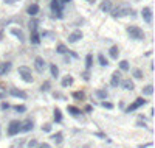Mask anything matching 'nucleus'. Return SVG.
I'll use <instances>...</instances> for the list:
<instances>
[{
	"instance_id": "nucleus-45",
	"label": "nucleus",
	"mask_w": 155,
	"mask_h": 148,
	"mask_svg": "<svg viewBox=\"0 0 155 148\" xmlns=\"http://www.w3.org/2000/svg\"><path fill=\"white\" fill-rule=\"evenodd\" d=\"M59 2H60V3H62V5H64V3H70V2H71V0H59Z\"/></svg>"
},
{
	"instance_id": "nucleus-31",
	"label": "nucleus",
	"mask_w": 155,
	"mask_h": 148,
	"mask_svg": "<svg viewBox=\"0 0 155 148\" xmlns=\"http://www.w3.org/2000/svg\"><path fill=\"white\" fill-rule=\"evenodd\" d=\"M133 78H137V80H141V78H143L144 75H143V72H141L140 69H133Z\"/></svg>"
},
{
	"instance_id": "nucleus-23",
	"label": "nucleus",
	"mask_w": 155,
	"mask_h": 148,
	"mask_svg": "<svg viewBox=\"0 0 155 148\" xmlns=\"http://www.w3.org/2000/svg\"><path fill=\"white\" fill-rule=\"evenodd\" d=\"M71 97H73V98H76V100H79V102H82V100L85 98V94H84L82 91H76V92H73V94H71Z\"/></svg>"
},
{
	"instance_id": "nucleus-4",
	"label": "nucleus",
	"mask_w": 155,
	"mask_h": 148,
	"mask_svg": "<svg viewBox=\"0 0 155 148\" xmlns=\"http://www.w3.org/2000/svg\"><path fill=\"white\" fill-rule=\"evenodd\" d=\"M20 125H22V122H19V120H11L9 125H8V136H16V134H19Z\"/></svg>"
},
{
	"instance_id": "nucleus-36",
	"label": "nucleus",
	"mask_w": 155,
	"mask_h": 148,
	"mask_svg": "<svg viewBox=\"0 0 155 148\" xmlns=\"http://www.w3.org/2000/svg\"><path fill=\"white\" fill-rule=\"evenodd\" d=\"M101 105H103V108H106V109H113V105H112L110 102H106V100H104Z\"/></svg>"
},
{
	"instance_id": "nucleus-22",
	"label": "nucleus",
	"mask_w": 155,
	"mask_h": 148,
	"mask_svg": "<svg viewBox=\"0 0 155 148\" xmlns=\"http://www.w3.org/2000/svg\"><path fill=\"white\" fill-rule=\"evenodd\" d=\"M141 92H143V95L151 97L152 94H154V86H152V84H147V86H144V87H143V91H141Z\"/></svg>"
},
{
	"instance_id": "nucleus-38",
	"label": "nucleus",
	"mask_w": 155,
	"mask_h": 148,
	"mask_svg": "<svg viewBox=\"0 0 155 148\" xmlns=\"http://www.w3.org/2000/svg\"><path fill=\"white\" fill-rule=\"evenodd\" d=\"M36 147H37V140L36 139H31L28 142V148H36Z\"/></svg>"
},
{
	"instance_id": "nucleus-1",
	"label": "nucleus",
	"mask_w": 155,
	"mask_h": 148,
	"mask_svg": "<svg viewBox=\"0 0 155 148\" xmlns=\"http://www.w3.org/2000/svg\"><path fill=\"white\" fill-rule=\"evenodd\" d=\"M126 30H127V35H129V38L135 39V41H143V39L146 38L144 31L141 30L140 27H137V25H129Z\"/></svg>"
},
{
	"instance_id": "nucleus-15",
	"label": "nucleus",
	"mask_w": 155,
	"mask_h": 148,
	"mask_svg": "<svg viewBox=\"0 0 155 148\" xmlns=\"http://www.w3.org/2000/svg\"><path fill=\"white\" fill-rule=\"evenodd\" d=\"M39 11H40V8H39V5H37V3H31V5L28 6V14H30L31 17L37 16V14H39Z\"/></svg>"
},
{
	"instance_id": "nucleus-39",
	"label": "nucleus",
	"mask_w": 155,
	"mask_h": 148,
	"mask_svg": "<svg viewBox=\"0 0 155 148\" xmlns=\"http://www.w3.org/2000/svg\"><path fill=\"white\" fill-rule=\"evenodd\" d=\"M53 97H55V98H60V100H65V95H62L60 92H53Z\"/></svg>"
},
{
	"instance_id": "nucleus-17",
	"label": "nucleus",
	"mask_w": 155,
	"mask_h": 148,
	"mask_svg": "<svg viewBox=\"0 0 155 148\" xmlns=\"http://www.w3.org/2000/svg\"><path fill=\"white\" fill-rule=\"evenodd\" d=\"M11 35H14L20 42H23V41H25V35H23V31H22V30H19V28H11Z\"/></svg>"
},
{
	"instance_id": "nucleus-12",
	"label": "nucleus",
	"mask_w": 155,
	"mask_h": 148,
	"mask_svg": "<svg viewBox=\"0 0 155 148\" xmlns=\"http://www.w3.org/2000/svg\"><path fill=\"white\" fill-rule=\"evenodd\" d=\"M33 128H34V123H33V120H31V119H28V120H25V122L20 125V131L28 133V131L33 130Z\"/></svg>"
},
{
	"instance_id": "nucleus-10",
	"label": "nucleus",
	"mask_w": 155,
	"mask_h": 148,
	"mask_svg": "<svg viewBox=\"0 0 155 148\" xmlns=\"http://www.w3.org/2000/svg\"><path fill=\"white\" fill-rule=\"evenodd\" d=\"M45 66H47V63L44 61V58H40V56L34 58V67H36L37 72H44L45 70Z\"/></svg>"
},
{
	"instance_id": "nucleus-24",
	"label": "nucleus",
	"mask_w": 155,
	"mask_h": 148,
	"mask_svg": "<svg viewBox=\"0 0 155 148\" xmlns=\"http://www.w3.org/2000/svg\"><path fill=\"white\" fill-rule=\"evenodd\" d=\"M50 72H51V77L53 78H57L59 77V67L56 64H51L50 66Z\"/></svg>"
},
{
	"instance_id": "nucleus-29",
	"label": "nucleus",
	"mask_w": 155,
	"mask_h": 148,
	"mask_svg": "<svg viewBox=\"0 0 155 148\" xmlns=\"http://www.w3.org/2000/svg\"><path fill=\"white\" fill-rule=\"evenodd\" d=\"M40 39H39V33L37 31H33L31 33V44H39Z\"/></svg>"
},
{
	"instance_id": "nucleus-44",
	"label": "nucleus",
	"mask_w": 155,
	"mask_h": 148,
	"mask_svg": "<svg viewBox=\"0 0 155 148\" xmlns=\"http://www.w3.org/2000/svg\"><path fill=\"white\" fill-rule=\"evenodd\" d=\"M92 111H93V108H92L90 105H89V106H85V112H92Z\"/></svg>"
},
{
	"instance_id": "nucleus-11",
	"label": "nucleus",
	"mask_w": 155,
	"mask_h": 148,
	"mask_svg": "<svg viewBox=\"0 0 155 148\" xmlns=\"http://www.w3.org/2000/svg\"><path fill=\"white\" fill-rule=\"evenodd\" d=\"M119 83H121V73L116 70V72H113V73H112L110 84H112V87H118V86H119Z\"/></svg>"
},
{
	"instance_id": "nucleus-21",
	"label": "nucleus",
	"mask_w": 155,
	"mask_h": 148,
	"mask_svg": "<svg viewBox=\"0 0 155 148\" xmlns=\"http://www.w3.org/2000/svg\"><path fill=\"white\" fill-rule=\"evenodd\" d=\"M109 55H110V58H113V59H118V56H119V49L116 45H113L112 49L109 50Z\"/></svg>"
},
{
	"instance_id": "nucleus-7",
	"label": "nucleus",
	"mask_w": 155,
	"mask_h": 148,
	"mask_svg": "<svg viewBox=\"0 0 155 148\" xmlns=\"http://www.w3.org/2000/svg\"><path fill=\"white\" fill-rule=\"evenodd\" d=\"M141 17H143V21L146 24H152V10L149 6H144V8L141 10Z\"/></svg>"
},
{
	"instance_id": "nucleus-8",
	"label": "nucleus",
	"mask_w": 155,
	"mask_h": 148,
	"mask_svg": "<svg viewBox=\"0 0 155 148\" xmlns=\"http://www.w3.org/2000/svg\"><path fill=\"white\" fill-rule=\"evenodd\" d=\"M81 39H82V31H81V30H75L73 33L68 35V42L70 44H75V42L81 41Z\"/></svg>"
},
{
	"instance_id": "nucleus-19",
	"label": "nucleus",
	"mask_w": 155,
	"mask_h": 148,
	"mask_svg": "<svg viewBox=\"0 0 155 148\" xmlns=\"http://www.w3.org/2000/svg\"><path fill=\"white\" fill-rule=\"evenodd\" d=\"M67 111H68V114L70 116H73V117H79L81 116V109L79 108H76V106H67Z\"/></svg>"
},
{
	"instance_id": "nucleus-16",
	"label": "nucleus",
	"mask_w": 155,
	"mask_h": 148,
	"mask_svg": "<svg viewBox=\"0 0 155 148\" xmlns=\"http://www.w3.org/2000/svg\"><path fill=\"white\" fill-rule=\"evenodd\" d=\"M99 8H101V11H103V13H110L113 6H112V2H110V0H104V2L101 3Z\"/></svg>"
},
{
	"instance_id": "nucleus-3",
	"label": "nucleus",
	"mask_w": 155,
	"mask_h": 148,
	"mask_svg": "<svg viewBox=\"0 0 155 148\" xmlns=\"http://www.w3.org/2000/svg\"><path fill=\"white\" fill-rule=\"evenodd\" d=\"M17 72H19V75H20V78L23 80L25 83H33V73H31V70H30V67H26V66H20L19 69H17Z\"/></svg>"
},
{
	"instance_id": "nucleus-26",
	"label": "nucleus",
	"mask_w": 155,
	"mask_h": 148,
	"mask_svg": "<svg viewBox=\"0 0 155 148\" xmlns=\"http://www.w3.org/2000/svg\"><path fill=\"white\" fill-rule=\"evenodd\" d=\"M55 122H56V123H60V122H62V112H60L59 108H56V109H55Z\"/></svg>"
},
{
	"instance_id": "nucleus-20",
	"label": "nucleus",
	"mask_w": 155,
	"mask_h": 148,
	"mask_svg": "<svg viewBox=\"0 0 155 148\" xmlns=\"http://www.w3.org/2000/svg\"><path fill=\"white\" fill-rule=\"evenodd\" d=\"M60 84H62V87H70V86L73 84V77H71V75H67L65 78H62Z\"/></svg>"
},
{
	"instance_id": "nucleus-42",
	"label": "nucleus",
	"mask_w": 155,
	"mask_h": 148,
	"mask_svg": "<svg viewBox=\"0 0 155 148\" xmlns=\"http://www.w3.org/2000/svg\"><path fill=\"white\" fill-rule=\"evenodd\" d=\"M36 148H51L48 144H37V147Z\"/></svg>"
},
{
	"instance_id": "nucleus-30",
	"label": "nucleus",
	"mask_w": 155,
	"mask_h": 148,
	"mask_svg": "<svg viewBox=\"0 0 155 148\" xmlns=\"http://www.w3.org/2000/svg\"><path fill=\"white\" fill-rule=\"evenodd\" d=\"M92 64H93V56L92 55H87V58H85V69L87 70L92 69Z\"/></svg>"
},
{
	"instance_id": "nucleus-33",
	"label": "nucleus",
	"mask_w": 155,
	"mask_h": 148,
	"mask_svg": "<svg viewBox=\"0 0 155 148\" xmlns=\"http://www.w3.org/2000/svg\"><path fill=\"white\" fill-rule=\"evenodd\" d=\"M98 61H99V64H101V66H104V67H106L107 64H109V63H107V59L104 58L103 53H99V55H98Z\"/></svg>"
},
{
	"instance_id": "nucleus-27",
	"label": "nucleus",
	"mask_w": 155,
	"mask_h": 148,
	"mask_svg": "<svg viewBox=\"0 0 155 148\" xmlns=\"http://www.w3.org/2000/svg\"><path fill=\"white\" fill-rule=\"evenodd\" d=\"M95 94H96V97H98L99 100H106V98H107V91H104V89H98Z\"/></svg>"
},
{
	"instance_id": "nucleus-32",
	"label": "nucleus",
	"mask_w": 155,
	"mask_h": 148,
	"mask_svg": "<svg viewBox=\"0 0 155 148\" xmlns=\"http://www.w3.org/2000/svg\"><path fill=\"white\" fill-rule=\"evenodd\" d=\"M14 109L19 114H23V112H26V106L25 105H17V106H14Z\"/></svg>"
},
{
	"instance_id": "nucleus-43",
	"label": "nucleus",
	"mask_w": 155,
	"mask_h": 148,
	"mask_svg": "<svg viewBox=\"0 0 155 148\" xmlns=\"http://www.w3.org/2000/svg\"><path fill=\"white\" fill-rule=\"evenodd\" d=\"M3 2H5V3H8V5H12V3H16L17 0H3Z\"/></svg>"
},
{
	"instance_id": "nucleus-40",
	"label": "nucleus",
	"mask_w": 155,
	"mask_h": 148,
	"mask_svg": "<svg viewBox=\"0 0 155 148\" xmlns=\"http://www.w3.org/2000/svg\"><path fill=\"white\" fill-rule=\"evenodd\" d=\"M42 131H45V133H50V131H51V125H50V123H45V125L42 126Z\"/></svg>"
},
{
	"instance_id": "nucleus-34",
	"label": "nucleus",
	"mask_w": 155,
	"mask_h": 148,
	"mask_svg": "<svg viewBox=\"0 0 155 148\" xmlns=\"http://www.w3.org/2000/svg\"><path fill=\"white\" fill-rule=\"evenodd\" d=\"M30 31H37V21H31L30 22Z\"/></svg>"
},
{
	"instance_id": "nucleus-5",
	"label": "nucleus",
	"mask_w": 155,
	"mask_h": 148,
	"mask_svg": "<svg viewBox=\"0 0 155 148\" xmlns=\"http://www.w3.org/2000/svg\"><path fill=\"white\" fill-rule=\"evenodd\" d=\"M144 105H146V100H144L143 97H140V98H137V100H135V102H133L132 105H129V106H127L126 112H133V111H137L138 108L144 106Z\"/></svg>"
},
{
	"instance_id": "nucleus-46",
	"label": "nucleus",
	"mask_w": 155,
	"mask_h": 148,
	"mask_svg": "<svg viewBox=\"0 0 155 148\" xmlns=\"http://www.w3.org/2000/svg\"><path fill=\"white\" fill-rule=\"evenodd\" d=\"M85 2H87V3H95L96 0H85Z\"/></svg>"
},
{
	"instance_id": "nucleus-18",
	"label": "nucleus",
	"mask_w": 155,
	"mask_h": 148,
	"mask_svg": "<svg viewBox=\"0 0 155 148\" xmlns=\"http://www.w3.org/2000/svg\"><path fill=\"white\" fill-rule=\"evenodd\" d=\"M51 140L55 142L56 145H59V144H62V140H64V134L60 133V131H57V133H55L51 136Z\"/></svg>"
},
{
	"instance_id": "nucleus-37",
	"label": "nucleus",
	"mask_w": 155,
	"mask_h": 148,
	"mask_svg": "<svg viewBox=\"0 0 155 148\" xmlns=\"http://www.w3.org/2000/svg\"><path fill=\"white\" fill-rule=\"evenodd\" d=\"M5 97H6V89L3 86H0V100H3Z\"/></svg>"
},
{
	"instance_id": "nucleus-13",
	"label": "nucleus",
	"mask_w": 155,
	"mask_h": 148,
	"mask_svg": "<svg viewBox=\"0 0 155 148\" xmlns=\"http://www.w3.org/2000/svg\"><path fill=\"white\" fill-rule=\"evenodd\" d=\"M11 67H12V64L11 63H0V77H5L6 73H9V70H11Z\"/></svg>"
},
{
	"instance_id": "nucleus-2",
	"label": "nucleus",
	"mask_w": 155,
	"mask_h": 148,
	"mask_svg": "<svg viewBox=\"0 0 155 148\" xmlns=\"http://www.w3.org/2000/svg\"><path fill=\"white\" fill-rule=\"evenodd\" d=\"M112 16L118 19V17H123V16H129L133 13V10L130 8L129 5H121V6H116V8H112Z\"/></svg>"
},
{
	"instance_id": "nucleus-14",
	"label": "nucleus",
	"mask_w": 155,
	"mask_h": 148,
	"mask_svg": "<svg viewBox=\"0 0 155 148\" xmlns=\"http://www.w3.org/2000/svg\"><path fill=\"white\" fill-rule=\"evenodd\" d=\"M119 84L123 86V89H126V91H133V87H135V84H133V81H132L130 78L123 80V81H121Z\"/></svg>"
},
{
	"instance_id": "nucleus-25",
	"label": "nucleus",
	"mask_w": 155,
	"mask_h": 148,
	"mask_svg": "<svg viewBox=\"0 0 155 148\" xmlns=\"http://www.w3.org/2000/svg\"><path fill=\"white\" fill-rule=\"evenodd\" d=\"M56 52H57V53H60V55H65V53L68 52V49H67V45H65V44H57Z\"/></svg>"
},
{
	"instance_id": "nucleus-6",
	"label": "nucleus",
	"mask_w": 155,
	"mask_h": 148,
	"mask_svg": "<svg viewBox=\"0 0 155 148\" xmlns=\"http://www.w3.org/2000/svg\"><path fill=\"white\" fill-rule=\"evenodd\" d=\"M51 11L55 13L56 17H62V3L59 0H51Z\"/></svg>"
},
{
	"instance_id": "nucleus-41",
	"label": "nucleus",
	"mask_w": 155,
	"mask_h": 148,
	"mask_svg": "<svg viewBox=\"0 0 155 148\" xmlns=\"http://www.w3.org/2000/svg\"><path fill=\"white\" fill-rule=\"evenodd\" d=\"M0 109H2V111H8L9 109V103H2V105H0Z\"/></svg>"
},
{
	"instance_id": "nucleus-9",
	"label": "nucleus",
	"mask_w": 155,
	"mask_h": 148,
	"mask_svg": "<svg viewBox=\"0 0 155 148\" xmlns=\"http://www.w3.org/2000/svg\"><path fill=\"white\" fill-rule=\"evenodd\" d=\"M9 95L16 97V98H22V100H25V98H26V92L22 91V89H17V87H11V89H9Z\"/></svg>"
},
{
	"instance_id": "nucleus-28",
	"label": "nucleus",
	"mask_w": 155,
	"mask_h": 148,
	"mask_svg": "<svg viewBox=\"0 0 155 148\" xmlns=\"http://www.w3.org/2000/svg\"><path fill=\"white\" fill-rule=\"evenodd\" d=\"M119 70H123V72H127V70H129V61H126V59L119 61Z\"/></svg>"
},
{
	"instance_id": "nucleus-35",
	"label": "nucleus",
	"mask_w": 155,
	"mask_h": 148,
	"mask_svg": "<svg viewBox=\"0 0 155 148\" xmlns=\"http://www.w3.org/2000/svg\"><path fill=\"white\" fill-rule=\"evenodd\" d=\"M40 91H42V92H48L50 91V81H45L42 86H40Z\"/></svg>"
}]
</instances>
